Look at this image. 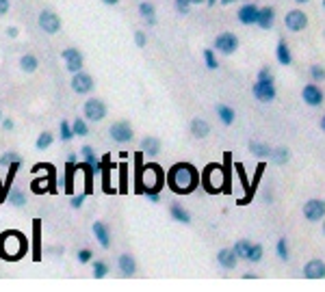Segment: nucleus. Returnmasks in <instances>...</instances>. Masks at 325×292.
I'll return each instance as SVG.
<instances>
[{
    "label": "nucleus",
    "instance_id": "obj_1",
    "mask_svg": "<svg viewBox=\"0 0 325 292\" xmlns=\"http://www.w3.org/2000/svg\"><path fill=\"white\" fill-rule=\"evenodd\" d=\"M137 165H139V171H137V191L143 193L150 201H158V193L163 191L165 186V173L156 163H148L141 165V154L137 156Z\"/></svg>",
    "mask_w": 325,
    "mask_h": 292
},
{
    "label": "nucleus",
    "instance_id": "obj_2",
    "mask_svg": "<svg viewBox=\"0 0 325 292\" xmlns=\"http://www.w3.org/2000/svg\"><path fill=\"white\" fill-rule=\"evenodd\" d=\"M200 171L191 163H176L167 171V186L176 195H189L200 186Z\"/></svg>",
    "mask_w": 325,
    "mask_h": 292
},
{
    "label": "nucleus",
    "instance_id": "obj_3",
    "mask_svg": "<svg viewBox=\"0 0 325 292\" xmlns=\"http://www.w3.org/2000/svg\"><path fill=\"white\" fill-rule=\"evenodd\" d=\"M28 251V240L18 230H7L0 234V258L7 262H18Z\"/></svg>",
    "mask_w": 325,
    "mask_h": 292
},
{
    "label": "nucleus",
    "instance_id": "obj_4",
    "mask_svg": "<svg viewBox=\"0 0 325 292\" xmlns=\"http://www.w3.org/2000/svg\"><path fill=\"white\" fill-rule=\"evenodd\" d=\"M202 184L208 193H219L221 191V184H223V169L221 165H208L204 173H202Z\"/></svg>",
    "mask_w": 325,
    "mask_h": 292
},
{
    "label": "nucleus",
    "instance_id": "obj_5",
    "mask_svg": "<svg viewBox=\"0 0 325 292\" xmlns=\"http://www.w3.org/2000/svg\"><path fill=\"white\" fill-rule=\"evenodd\" d=\"M83 113H85L87 119H91V121H102L106 117V104L102 100H98V98H91V100L85 102Z\"/></svg>",
    "mask_w": 325,
    "mask_h": 292
},
{
    "label": "nucleus",
    "instance_id": "obj_6",
    "mask_svg": "<svg viewBox=\"0 0 325 292\" xmlns=\"http://www.w3.org/2000/svg\"><path fill=\"white\" fill-rule=\"evenodd\" d=\"M108 132H111V138L115 143H128V141H133V126H130L128 121H115L111 128H108Z\"/></svg>",
    "mask_w": 325,
    "mask_h": 292
},
{
    "label": "nucleus",
    "instance_id": "obj_7",
    "mask_svg": "<svg viewBox=\"0 0 325 292\" xmlns=\"http://www.w3.org/2000/svg\"><path fill=\"white\" fill-rule=\"evenodd\" d=\"M37 24L43 33L54 35V33H59V28H61V18L52 11H41L39 18H37Z\"/></svg>",
    "mask_w": 325,
    "mask_h": 292
},
{
    "label": "nucleus",
    "instance_id": "obj_8",
    "mask_svg": "<svg viewBox=\"0 0 325 292\" xmlns=\"http://www.w3.org/2000/svg\"><path fill=\"white\" fill-rule=\"evenodd\" d=\"M251 91H254L256 100H260V102H273L276 100V87H273V83H267V80H256L254 87H251Z\"/></svg>",
    "mask_w": 325,
    "mask_h": 292
},
{
    "label": "nucleus",
    "instance_id": "obj_9",
    "mask_svg": "<svg viewBox=\"0 0 325 292\" xmlns=\"http://www.w3.org/2000/svg\"><path fill=\"white\" fill-rule=\"evenodd\" d=\"M303 216L308 221H321L325 216V201L323 199H310L303 203Z\"/></svg>",
    "mask_w": 325,
    "mask_h": 292
},
{
    "label": "nucleus",
    "instance_id": "obj_10",
    "mask_svg": "<svg viewBox=\"0 0 325 292\" xmlns=\"http://www.w3.org/2000/svg\"><path fill=\"white\" fill-rule=\"evenodd\" d=\"M215 48L219 50L221 54H232L234 50L238 48V39H236V35H232V33H221V35H217V39H215Z\"/></svg>",
    "mask_w": 325,
    "mask_h": 292
},
{
    "label": "nucleus",
    "instance_id": "obj_11",
    "mask_svg": "<svg viewBox=\"0 0 325 292\" xmlns=\"http://www.w3.org/2000/svg\"><path fill=\"white\" fill-rule=\"evenodd\" d=\"M286 28L288 31H293V33H299V31H303V28L308 26V16L303 11H299V9H295V11H288L286 13Z\"/></svg>",
    "mask_w": 325,
    "mask_h": 292
},
{
    "label": "nucleus",
    "instance_id": "obj_12",
    "mask_svg": "<svg viewBox=\"0 0 325 292\" xmlns=\"http://www.w3.org/2000/svg\"><path fill=\"white\" fill-rule=\"evenodd\" d=\"M61 56H63V61H65V67H68L72 74H76V71L83 69V54L78 52L76 48H65L63 52H61Z\"/></svg>",
    "mask_w": 325,
    "mask_h": 292
},
{
    "label": "nucleus",
    "instance_id": "obj_13",
    "mask_svg": "<svg viewBox=\"0 0 325 292\" xmlns=\"http://www.w3.org/2000/svg\"><path fill=\"white\" fill-rule=\"evenodd\" d=\"M238 22L245 26H251V24H258V16H260V9L254 3H245L241 9H238Z\"/></svg>",
    "mask_w": 325,
    "mask_h": 292
},
{
    "label": "nucleus",
    "instance_id": "obj_14",
    "mask_svg": "<svg viewBox=\"0 0 325 292\" xmlns=\"http://www.w3.org/2000/svg\"><path fill=\"white\" fill-rule=\"evenodd\" d=\"M93 78L89 74H85V71H76L74 78H72V89H74L78 96H85V93H89L93 89Z\"/></svg>",
    "mask_w": 325,
    "mask_h": 292
},
{
    "label": "nucleus",
    "instance_id": "obj_15",
    "mask_svg": "<svg viewBox=\"0 0 325 292\" xmlns=\"http://www.w3.org/2000/svg\"><path fill=\"white\" fill-rule=\"evenodd\" d=\"M301 98H303V102H306L308 106H319L323 102V91L316 85H306L303 87V91H301Z\"/></svg>",
    "mask_w": 325,
    "mask_h": 292
},
{
    "label": "nucleus",
    "instance_id": "obj_16",
    "mask_svg": "<svg viewBox=\"0 0 325 292\" xmlns=\"http://www.w3.org/2000/svg\"><path fill=\"white\" fill-rule=\"evenodd\" d=\"M93 236H96V240H98V245L102 247V249H108L111 247V234H108V228L102 223V221H96L93 223Z\"/></svg>",
    "mask_w": 325,
    "mask_h": 292
},
{
    "label": "nucleus",
    "instance_id": "obj_17",
    "mask_svg": "<svg viewBox=\"0 0 325 292\" xmlns=\"http://www.w3.org/2000/svg\"><path fill=\"white\" fill-rule=\"evenodd\" d=\"M303 275L308 277V279H323L325 277V264L321 260H310L306 268H303Z\"/></svg>",
    "mask_w": 325,
    "mask_h": 292
},
{
    "label": "nucleus",
    "instance_id": "obj_18",
    "mask_svg": "<svg viewBox=\"0 0 325 292\" xmlns=\"http://www.w3.org/2000/svg\"><path fill=\"white\" fill-rule=\"evenodd\" d=\"M117 266H119V271L124 273L126 277L137 273V262H135V258L130 253H121L119 255V258H117Z\"/></svg>",
    "mask_w": 325,
    "mask_h": 292
},
{
    "label": "nucleus",
    "instance_id": "obj_19",
    "mask_svg": "<svg viewBox=\"0 0 325 292\" xmlns=\"http://www.w3.org/2000/svg\"><path fill=\"white\" fill-rule=\"evenodd\" d=\"M81 156L85 158V163H89L91 167H93V171H96V175L102 171V163L98 160V156H96V152H93V148L91 145H83L81 148Z\"/></svg>",
    "mask_w": 325,
    "mask_h": 292
},
{
    "label": "nucleus",
    "instance_id": "obj_20",
    "mask_svg": "<svg viewBox=\"0 0 325 292\" xmlns=\"http://www.w3.org/2000/svg\"><path fill=\"white\" fill-rule=\"evenodd\" d=\"M217 262L223 266V268H234L236 266V262H238V258H236V253L232 251V249H221L219 253H217Z\"/></svg>",
    "mask_w": 325,
    "mask_h": 292
},
{
    "label": "nucleus",
    "instance_id": "obj_21",
    "mask_svg": "<svg viewBox=\"0 0 325 292\" xmlns=\"http://www.w3.org/2000/svg\"><path fill=\"white\" fill-rule=\"evenodd\" d=\"M161 152V141L156 136H146L141 141V154H148V156H156Z\"/></svg>",
    "mask_w": 325,
    "mask_h": 292
},
{
    "label": "nucleus",
    "instance_id": "obj_22",
    "mask_svg": "<svg viewBox=\"0 0 325 292\" xmlns=\"http://www.w3.org/2000/svg\"><path fill=\"white\" fill-rule=\"evenodd\" d=\"M273 22H276V13H273L271 7H265V9H260V16H258V26L265 28V31H269L273 26Z\"/></svg>",
    "mask_w": 325,
    "mask_h": 292
},
{
    "label": "nucleus",
    "instance_id": "obj_23",
    "mask_svg": "<svg viewBox=\"0 0 325 292\" xmlns=\"http://www.w3.org/2000/svg\"><path fill=\"white\" fill-rule=\"evenodd\" d=\"M191 132H193V136L204 138V136H208V132H211V126H208V121L200 119V117H195V119L191 121Z\"/></svg>",
    "mask_w": 325,
    "mask_h": 292
},
{
    "label": "nucleus",
    "instance_id": "obj_24",
    "mask_svg": "<svg viewBox=\"0 0 325 292\" xmlns=\"http://www.w3.org/2000/svg\"><path fill=\"white\" fill-rule=\"evenodd\" d=\"M217 117L221 119L223 126H232L236 115H234V108H230L226 104H217Z\"/></svg>",
    "mask_w": 325,
    "mask_h": 292
},
{
    "label": "nucleus",
    "instance_id": "obj_25",
    "mask_svg": "<svg viewBox=\"0 0 325 292\" xmlns=\"http://www.w3.org/2000/svg\"><path fill=\"white\" fill-rule=\"evenodd\" d=\"M276 56H278L280 65H291V63H293V54H291V48H288L286 41H280V43H278Z\"/></svg>",
    "mask_w": 325,
    "mask_h": 292
},
{
    "label": "nucleus",
    "instance_id": "obj_26",
    "mask_svg": "<svg viewBox=\"0 0 325 292\" xmlns=\"http://www.w3.org/2000/svg\"><path fill=\"white\" fill-rule=\"evenodd\" d=\"M169 214L173 216V221H178V223H184V225L191 223V214L186 212L182 206H178V203H173V206L169 208Z\"/></svg>",
    "mask_w": 325,
    "mask_h": 292
},
{
    "label": "nucleus",
    "instance_id": "obj_27",
    "mask_svg": "<svg viewBox=\"0 0 325 292\" xmlns=\"http://www.w3.org/2000/svg\"><path fill=\"white\" fill-rule=\"evenodd\" d=\"M139 13H141V18L146 20L150 26H154V24H156V11H154V5H150V3H141V5H139Z\"/></svg>",
    "mask_w": 325,
    "mask_h": 292
},
{
    "label": "nucleus",
    "instance_id": "obj_28",
    "mask_svg": "<svg viewBox=\"0 0 325 292\" xmlns=\"http://www.w3.org/2000/svg\"><path fill=\"white\" fill-rule=\"evenodd\" d=\"M33 236H35L33 258L39 262V260H41V247H39V238H41V221H39V218H35V223H33Z\"/></svg>",
    "mask_w": 325,
    "mask_h": 292
},
{
    "label": "nucleus",
    "instance_id": "obj_29",
    "mask_svg": "<svg viewBox=\"0 0 325 292\" xmlns=\"http://www.w3.org/2000/svg\"><path fill=\"white\" fill-rule=\"evenodd\" d=\"M37 56L35 54H24L20 58V67H22V71H26V74H33L35 69H37Z\"/></svg>",
    "mask_w": 325,
    "mask_h": 292
},
{
    "label": "nucleus",
    "instance_id": "obj_30",
    "mask_svg": "<svg viewBox=\"0 0 325 292\" xmlns=\"http://www.w3.org/2000/svg\"><path fill=\"white\" fill-rule=\"evenodd\" d=\"M78 171L76 163H68L65 165V191L72 193L74 191V173Z\"/></svg>",
    "mask_w": 325,
    "mask_h": 292
},
{
    "label": "nucleus",
    "instance_id": "obj_31",
    "mask_svg": "<svg viewBox=\"0 0 325 292\" xmlns=\"http://www.w3.org/2000/svg\"><path fill=\"white\" fill-rule=\"evenodd\" d=\"M102 186H104V193H115V188H111V165H108V158H104L102 163Z\"/></svg>",
    "mask_w": 325,
    "mask_h": 292
},
{
    "label": "nucleus",
    "instance_id": "obj_32",
    "mask_svg": "<svg viewBox=\"0 0 325 292\" xmlns=\"http://www.w3.org/2000/svg\"><path fill=\"white\" fill-rule=\"evenodd\" d=\"M7 201L11 203V206H16V208H22L26 203V197L22 191H18V188H11L9 193H7Z\"/></svg>",
    "mask_w": 325,
    "mask_h": 292
},
{
    "label": "nucleus",
    "instance_id": "obj_33",
    "mask_svg": "<svg viewBox=\"0 0 325 292\" xmlns=\"http://www.w3.org/2000/svg\"><path fill=\"white\" fill-rule=\"evenodd\" d=\"M52 143H54V136L52 134H50V132H41L37 136V141H35V148H37L39 152H43V150H48Z\"/></svg>",
    "mask_w": 325,
    "mask_h": 292
},
{
    "label": "nucleus",
    "instance_id": "obj_34",
    "mask_svg": "<svg viewBox=\"0 0 325 292\" xmlns=\"http://www.w3.org/2000/svg\"><path fill=\"white\" fill-rule=\"evenodd\" d=\"M271 158H273V163L284 165V163H288V158H291V152H288L286 148H280L276 152H271Z\"/></svg>",
    "mask_w": 325,
    "mask_h": 292
},
{
    "label": "nucleus",
    "instance_id": "obj_35",
    "mask_svg": "<svg viewBox=\"0 0 325 292\" xmlns=\"http://www.w3.org/2000/svg\"><path fill=\"white\" fill-rule=\"evenodd\" d=\"M76 134H74V130H72V123H68V121H61V141L63 143H70L72 138H74Z\"/></svg>",
    "mask_w": 325,
    "mask_h": 292
},
{
    "label": "nucleus",
    "instance_id": "obj_36",
    "mask_svg": "<svg viewBox=\"0 0 325 292\" xmlns=\"http://www.w3.org/2000/svg\"><path fill=\"white\" fill-rule=\"evenodd\" d=\"M260 258H263V245H249L247 249V258L249 262H260Z\"/></svg>",
    "mask_w": 325,
    "mask_h": 292
},
{
    "label": "nucleus",
    "instance_id": "obj_37",
    "mask_svg": "<svg viewBox=\"0 0 325 292\" xmlns=\"http://www.w3.org/2000/svg\"><path fill=\"white\" fill-rule=\"evenodd\" d=\"M106 273H108V266L104 264L102 260L93 262V277H96V279H102V277H106Z\"/></svg>",
    "mask_w": 325,
    "mask_h": 292
},
{
    "label": "nucleus",
    "instance_id": "obj_38",
    "mask_svg": "<svg viewBox=\"0 0 325 292\" xmlns=\"http://www.w3.org/2000/svg\"><path fill=\"white\" fill-rule=\"evenodd\" d=\"M249 245L247 240H238V243L232 247V251L236 253V258H247V249H249Z\"/></svg>",
    "mask_w": 325,
    "mask_h": 292
},
{
    "label": "nucleus",
    "instance_id": "obj_39",
    "mask_svg": "<svg viewBox=\"0 0 325 292\" xmlns=\"http://www.w3.org/2000/svg\"><path fill=\"white\" fill-rule=\"evenodd\" d=\"M249 150L254 152L256 156H265V154H271V150L267 148L265 143H258V141H249Z\"/></svg>",
    "mask_w": 325,
    "mask_h": 292
},
{
    "label": "nucleus",
    "instance_id": "obj_40",
    "mask_svg": "<svg viewBox=\"0 0 325 292\" xmlns=\"http://www.w3.org/2000/svg\"><path fill=\"white\" fill-rule=\"evenodd\" d=\"M72 130H74V134H78V136H85L87 132H89V128H87L85 119H81V117H78V119L72 123Z\"/></svg>",
    "mask_w": 325,
    "mask_h": 292
},
{
    "label": "nucleus",
    "instance_id": "obj_41",
    "mask_svg": "<svg viewBox=\"0 0 325 292\" xmlns=\"http://www.w3.org/2000/svg\"><path fill=\"white\" fill-rule=\"evenodd\" d=\"M16 160H22L20 154H16V152H5V154L0 156V165H3V167H9L11 163H16Z\"/></svg>",
    "mask_w": 325,
    "mask_h": 292
},
{
    "label": "nucleus",
    "instance_id": "obj_42",
    "mask_svg": "<svg viewBox=\"0 0 325 292\" xmlns=\"http://www.w3.org/2000/svg\"><path fill=\"white\" fill-rule=\"evenodd\" d=\"M204 61H206V67L208 69H217V65H219V63H217V58H215V52H213L211 48L204 50Z\"/></svg>",
    "mask_w": 325,
    "mask_h": 292
},
{
    "label": "nucleus",
    "instance_id": "obj_43",
    "mask_svg": "<svg viewBox=\"0 0 325 292\" xmlns=\"http://www.w3.org/2000/svg\"><path fill=\"white\" fill-rule=\"evenodd\" d=\"M310 76H312L314 83H321V80H325V69L321 65H312V67H310Z\"/></svg>",
    "mask_w": 325,
    "mask_h": 292
},
{
    "label": "nucleus",
    "instance_id": "obj_44",
    "mask_svg": "<svg viewBox=\"0 0 325 292\" xmlns=\"http://www.w3.org/2000/svg\"><path fill=\"white\" fill-rule=\"evenodd\" d=\"M278 255H280V260H288V245H286V238H280V240H278Z\"/></svg>",
    "mask_w": 325,
    "mask_h": 292
},
{
    "label": "nucleus",
    "instance_id": "obj_45",
    "mask_svg": "<svg viewBox=\"0 0 325 292\" xmlns=\"http://www.w3.org/2000/svg\"><path fill=\"white\" fill-rule=\"evenodd\" d=\"M193 5V0H176V9L178 13H182V16H186L189 13V7Z\"/></svg>",
    "mask_w": 325,
    "mask_h": 292
},
{
    "label": "nucleus",
    "instance_id": "obj_46",
    "mask_svg": "<svg viewBox=\"0 0 325 292\" xmlns=\"http://www.w3.org/2000/svg\"><path fill=\"white\" fill-rule=\"evenodd\" d=\"M91 251L89 249H81L78 251V262H81V264H87V262H91Z\"/></svg>",
    "mask_w": 325,
    "mask_h": 292
},
{
    "label": "nucleus",
    "instance_id": "obj_47",
    "mask_svg": "<svg viewBox=\"0 0 325 292\" xmlns=\"http://www.w3.org/2000/svg\"><path fill=\"white\" fill-rule=\"evenodd\" d=\"M135 43H137V46H139V48L146 46V43H148L146 33H143V31H137V33H135Z\"/></svg>",
    "mask_w": 325,
    "mask_h": 292
},
{
    "label": "nucleus",
    "instance_id": "obj_48",
    "mask_svg": "<svg viewBox=\"0 0 325 292\" xmlns=\"http://www.w3.org/2000/svg\"><path fill=\"white\" fill-rule=\"evenodd\" d=\"M258 80H267V83H273V74L269 71V67H263L258 71Z\"/></svg>",
    "mask_w": 325,
    "mask_h": 292
},
{
    "label": "nucleus",
    "instance_id": "obj_49",
    "mask_svg": "<svg viewBox=\"0 0 325 292\" xmlns=\"http://www.w3.org/2000/svg\"><path fill=\"white\" fill-rule=\"evenodd\" d=\"M85 197H87V193H81V195H76V197H72V208H81L83 206V201H85Z\"/></svg>",
    "mask_w": 325,
    "mask_h": 292
},
{
    "label": "nucleus",
    "instance_id": "obj_50",
    "mask_svg": "<svg viewBox=\"0 0 325 292\" xmlns=\"http://www.w3.org/2000/svg\"><path fill=\"white\" fill-rule=\"evenodd\" d=\"M126 171H128V167H126V165H121V167H119V180H121V191H126Z\"/></svg>",
    "mask_w": 325,
    "mask_h": 292
},
{
    "label": "nucleus",
    "instance_id": "obj_51",
    "mask_svg": "<svg viewBox=\"0 0 325 292\" xmlns=\"http://www.w3.org/2000/svg\"><path fill=\"white\" fill-rule=\"evenodd\" d=\"M13 126H16V123H13V119L5 117V119H3V128H5V130H13Z\"/></svg>",
    "mask_w": 325,
    "mask_h": 292
},
{
    "label": "nucleus",
    "instance_id": "obj_52",
    "mask_svg": "<svg viewBox=\"0 0 325 292\" xmlns=\"http://www.w3.org/2000/svg\"><path fill=\"white\" fill-rule=\"evenodd\" d=\"M7 11H9V0H0V16H5Z\"/></svg>",
    "mask_w": 325,
    "mask_h": 292
},
{
    "label": "nucleus",
    "instance_id": "obj_53",
    "mask_svg": "<svg viewBox=\"0 0 325 292\" xmlns=\"http://www.w3.org/2000/svg\"><path fill=\"white\" fill-rule=\"evenodd\" d=\"M7 35H9V37H18V28L16 26H9V28H7Z\"/></svg>",
    "mask_w": 325,
    "mask_h": 292
},
{
    "label": "nucleus",
    "instance_id": "obj_54",
    "mask_svg": "<svg viewBox=\"0 0 325 292\" xmlns=\"http://www.w3.org/2000/svg\"><path fill=\"white\" fill-rule=\"evenodd\" d=\"M68 163H78V156L76 154H70L68 156Z\"/></svg>",
    "mask_w": 325,
    "mask_h": 292
},
{
    "label": "nucleus",
    "instance_id": "obj_55",
    "mask_svg": "<svg viewBox=\"0 0 325 292\" xmlns=\"http://www.w3.org/2000/svg\"><path fill=\"white\" fill-rule=\"evenodd\" d=\"M102 3H104V5H111V7H113V5H117L119 0H102Z\"/></svg>",
    "mask_w": 325,
    "mask_h": 292
},
{
    "label": "nucleus",
    "instance_id": "obj_56",
    "mask_svg": "<svg viewBox=\"0 0 325 292\" xmlns=\"http://www.w3.org/2000/svg\"><path fill=\"white\" fill-rule=\"evenodd\" d=\"M321 130H323V132H325V115L321 117Z\"/></svg>",
    "mask_w": 325,
    "mask_h": 292
},
{
    "label": "nucleus",
    "instance_id": "obj_57",
    "mask_svg": "<svg viewBox=\"0 0 325 292\" xmlns=\"http://www.w3.org/2000/svg\"><path fill=\"white\" fill-rule=\"evenodd\" d=\"M230 3H234V0H221V5H230Z\"/></svg>",
    "mask_w": 325,
    "mask_h": 292
},
{
    "label": "nucleus",
    "instance_id": "obj_58",
    "mask_svg": "<svg viewBox=\"0 0 325 292\" xmlns=\"http://www.w3.org/2000/svg\"><path fill=\"white\" fill-rule=\"evenodd\" d=\"M200 3H206V0H193V5H200Z\"/></svg>",
    "mask_w": 325,
    "mask_h": 292
},
{
    "label": "nucleus",
    "instance_id": "obj_59",
    "mask_svg": "<svg viewBox=\"0 0 325 292\" xmlns=\"http://www.w3.org/2000/svg\"><path fill=\"white\" fill-rule=\"evenodd\" d=\"M206 3H208V5H211V7H213V5L217 3V0H206Z\"/></svg>",
    "mask_w": 325,
    "mask_h": 292
},
{
    "label": "nucleus",
    "instance_id": "obj_60",
    "mask_svg": "<svg viewBox=\"0 0 325 292\" xmlns=\"http://www.w3.org/2000/svg\"><path fill=\"white\" fill-rule=\"evenodd\" d=\"M295 3H308V0H295Z\"/></svg>",
    "mask_w": 325,
    "mask_h": 292
},
{
    "label": "nucleus",
    "instance_id": "obj_61",
    "mask_svg": "<svg viewBox=\"0 0 325 292\" xmlns=\"http://www.w3.org/2000/svg\"><path fill=\"white\" fill-rule=\"evenodd\" d=\"M323 232H325V223H323Z\"/></svg>",
    "mask_w": 325,
    "mask_h": 292
},
{
    "label": "nucleus",
    "instance_id": "obj_62",
    "mask_svg": "<svg viewBox=\"0 0 325 292\" xmlns=\"http://www.w3.org/2000/svg\"><path fill=\"white\" fill-rule=\"evenodd\" d=\"M323 7H325V0H323Z\"/></svg>",
    "mask_w": 325,
    "mask_h": 292
},
{
    "label": "nucleus",
    "instance_id": "obj_63",
    "mask_svg": "<svg viewBox=\"0 0 325 292\" xmlns=\"http://www.w3.org/2000/svg\"><path fill=\"white\" fill-rule=\"evenodd\" d=\"M0 119H3V115H0Z\"/></svg>",
    "mask_w": 325,
    "mask_h": 292
}]
</instances>
